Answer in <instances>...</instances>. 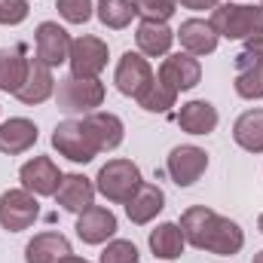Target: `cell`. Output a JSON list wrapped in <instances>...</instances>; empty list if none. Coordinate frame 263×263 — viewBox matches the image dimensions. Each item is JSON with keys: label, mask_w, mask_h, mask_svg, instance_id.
Wrapping results in <instances>:
<instances>
[{"label": "cell", "mask_w": 263, "mask_h": 263, "mask_svg": "<svg viewBox=\"0 0 263 263\" xmlns=\"http://www.w3.org/2000/svg\"><path fill=\"white\" fill-rule=\"evenodd\" d=\"M28 55L22 46H0V89L3 92H18V86L25 83L28 73Z\"/></svg>", "instance_id": "obj_23"}, {"label": "cell", "mask_w": 263, "mask_h": 263, "mask_svg": "<svg viewBox=\"0 0 263 263\" xmlns=\"http://www.w3.org/2000/svg\"><path fill=\"white\" fill-rule=\"evenodd\" d=\"M55 104L59 110L65 114H92L95 107L104 104V83L95 77V80H86V77H65L59 80V89H55Z\"/></svg>", "instance_id": "obj_5"}, {"label": "cell", "mask_w": 263, "mask_h": 263, "mask_svg": "<svg viewBox=\"0 0 263 263\" xmlns=\"http://www.w3.org/2000/svg\"><path fill=\"white\" fill-rule=\"evenodd\" d=\"M114 233H117V214L110 208L92 205L77 217V236L86 245H104L107 239H114Z\"/></svg>", "instance_id": "obj_14"}, {"label": "cell", "mask_w": 263, "mask_h": 263, "mask_svg": "<svg viewBox=\"0 0 263 263\" xmlns=\"http://www.w3.org/2000/svg\"><path fill=\"white\" fill-rule=\"evenodd\" d=\"M135 43H138L141 55L159 59V55H168V49H172V43H175V31H172L165 22L141 18V25H138V31H135Z\"/></svg>", "instance_id": "obj_18"}, {"label": "cell", "mask_w": 263, "mask_h": 263, "mask_svg": "<svg viewBox=\"0 0 263 263\" xmlns=\"http://www.w3.org/2000/svg\"><path fill=\"white\" fill-rule=\"evenodd\" d=\"M62 178H65V175L59 172V165H55L49 156H34V159H28V162L18 168L22 187H25L28 193H34V196H55Z\"/></svg>", "instance_id": "obj_12"}, {"label": "cell", "mask_w": 263, "mask_h": 263, "mask_svg": "<svg viewBox=\"0 0 263 263\" xmlns=\"http://www.w3.org/2000/svg\"><path fill=\"white\" fill-rule=\"evenodd\" d=\"M52 147L65 159L77 162V165H86V162H92L101 153L98 138H95V132H92L86 117L83 120H65V123H59L55 132H52Z\"/></svg>", "instance_id": "obj_3"}, {"label": "cell", "mask_w": 263, "mask_h": 263, "mask_svg": "<svg viewBox=\"0 0 263 263\" xmlns=\"http://www.w3.org/2000/svg\"><path fill=\"white\" fill-rule=\"evenodd\" d=\"M162 208H165V193L156 184H141L138 193L126 202V214H129L132 223H138V227L150 223Z\"/></svg>", "instance_id": "obj_19"}, {"label": "cell", "mask_w": 263, "mask_h": 263, "mask_svg": "<svg viewBox=\"0 0 263 263\" xmlns=\"http://www.w3.org/2000/svg\"><path fill=\"white\" fill-rule=\"evenodd\" d=\"M34 40H37V59L46 62L49 67H59L67 62L70 55V34L59 22H40L37 31H34Z\"/></svg>", "instance_id": "obj_13"}, {"label": "cell", "mask_w": 263, "mask_h": 263, "mask_svg": "<svg viewBox=\"0 0 263 263\" xmlns=\"http://www.w3.org/2000/svg\"><path fill=\"white\" fill-rule=\"evenodd\" d=\"M86 120H89V126H92V132H95L101 150H117V147L123 144V138H126V126H123V120H120L117 114L92 110V114H86Z\"/></svg>", "instance_id": "obj_26"}, {"label": "cell", "mask_w": 263, "mask_h": 263, "mask_svg": "<svg viewBox=\"0 0 263 263\" xmlns=\"http://www.w3.org/2000/svg\"><path fill=\"white\" fill-rule=\"evenodd\" d=\"M165 168H168V178L178 187H193L208 168V153L196 144H181V147H175L168 153Z\"/></svg>", "instance_id": "obj_11"}, {"label": "cell", "mask_w": 263, "mask_h": 263, "mask_svg": "<svg viewBox=\"0 0 263 263\" xmlns=\"http://www.w3.org/2000/svg\"><path fill=\"white\" fill-rule=\"evenodd\" d=\"M55 9L62 12V18L70 22V25H86L92 18V12H95L92 0H59Z\"/></svg>", "instance_id": "obj_31"}, {"label": "cell", "mask_w": 263, "mask_h": 263, "mask_svg": "<svg viewBox=\"0 0 263 263\" xmlns=\"http://www.w3.org/2000/svg\"><path fill=\"white\" fill-rule=\"evenodd\" d=\"M95 184L86 178V175H65L59 190H55V202L65 208V211H73V214H83L86 208L95 205Z\"/></svg>", "instance_id": "obj_16"}, {"label": "cell", "mask_w": 263, "mask_h": 263, "mask_svg": "<svg viewBox=\"0 0 263 263\" xmlns=\"http://www.w3.org/2000/svg\"><path fill=\"white\" fill-rule=\"evenodd\" d=\"M175 101H178V95H175L168 86H162L159 80H153L150 89L138 98V104H141L147 114H165L168 107H175Z\"/></svg>", "instance_id": "obj_28"}, {"label": "cell", "mask_w": 263, "mask_h": 263, "mask_svg": "<svg viewBox=\"0 0 263 263\" xmlns=\"http://www.w3.org/2000/svg\"><path fill=\"white\" fill-rule=\"evenodd\" d=\"M67 254H73V251H70V242L62 233H40L28 242L25 263H59Z\"/></svg>", "instance_id": "obj_21"}, {"label": "cell", "mask_w": 263, "mask_h": 263, "mask_svg": "<svg viewBox=\"0 0 263 263\" xmlns=\"http://www.w3.org/2000/svg\"><path fill=\"white\" fill-rule=\"evenodd\" d=\"M181 233H184L187 245L208 251V254H217V257H233L245 245L242 227L205 205H190L181 214Z\"/></svg>", "instance_id": "obj_1"}, {"label": "cell", "mask_w": 263, "mask_h": 263, "mask_svg": "<svg viewBox=\"0 0 263 263\" xmlns=\"http://www.w3.org/2000/svg\"><path fill=\"white\" fill-rule=\"evenodd\" d=\"M175 37L181 40V46L190 52V55H211L217 49V31L211 28V22L205 18H187L181 22V28L175 31Z\"/></svg>", "instance_id": "obj_17"}, {"label": "cell", "mask_w": 263, "mask_h": 263, "mask_svg": "<svg viewBox=\"0 0 263 263\" xmlns=\"http://www.w3.org/2000/svg\"><path fill=\"white\" fill-rule=\"evenodd\" d=\"M251 263H263V251H257V254H254V260Z\"/></svg>", "instance_id": "obj_35"}, {"label": "cell", "mask_w": 263, "mask_h": 263, "mask_svg": "<svg viewBox=\"0 0 263 263\" xmlns=\"http://www.w3.org/2000/svg\"><path fill=\"white\" fill-rule=\"evenodd\" d=\"M59 263H89V260H83V257H77V254H67V257H62Z\"/></svg>", "instance_id": "obj_34"}, {"label": "cell", "mask_w": 263, "mask_h": 263, "mask_svg": "<svg viewBox=\"0 0 263 263\" xmlns=\"http://www.w3.org/2000/svg\"><path fill=\"white\" fill-rule=\"evenodd\" d=\"M37 144V126L25 117H12L0 126V153L18 156Z\"/></svg>", "instance_id": "obj_20"}, {"label": "cell", "mask_w": 263, "mask_h": 263, "mask_svg": "<svg viewBox=\"0 0 263 263\" xmlns=\"http://www.w3.org/2000/svg\"><path fill=\"white\" fill-rule=\"evenodd\" d=\"M178 6H184V9H214L220 0H175Z\"/></svg>", "instance_id": "obj_33"}, {"label": "cell", "mask_w": 263, "mask_h": 263, "mask_svg": "<svg viewBox=\"0 0 263 263\" xmlns=\"http://www.w3.org/2000/svg\"><path fill=\"white\" fill-rule=\"evenodd\" d=\"M95 15L101 18L104 28L123 31V28L132 25V18L138 15V9H135V0H98L95 3Z\"/></svg>", "instance_id": "obj_27"}, {"label": "cell", "mask_w": 263, "mask_h": 263, "mask_svg": "<svg viewBox=\"0 0 263 263\" xmlns=\"http://www.w3.org/2000/svg\"><path fill=\"white\" fill-rule=\"evenodd\" d=\"M257 227H260V233H263V214H260V217H257Z\"/></svg>", "instance_id": "obj_36"}, {"label": "cell", "mask_w": 263, "mask_h": 263, "mask_svg": "<svg viewBox=\"0 0 263 263\" xmlns=\"http://www.w3.org/2000/svg\"><path fill=\"white\" fill-rule=\"evenodd\" d=\"M211 28L217 37L242 40L248 46L263 43V6H242V3H217L211 9Z\"/></svg>", "instance_id": "obj_2"}, {"label": "cell", "mask_w": 263, "mask_h": 263, "mask_svg": "<svg viewBox=\"0 0 263 263\" xmlns=\"http://www.w3.org/2000/svg\"><path fill=\"white\" fill-rule=\"evenodd\" d=\"M260 6H263V0H260Z\"/></svg>", "instance_id": "obj_37"}, {"label": "cell", "mask_w": 263, "mask_h": 263, "mask_svg": "<svg viewBox=\"0 0 263 263\" xmlns=\"http://www.w3.org/2000/svg\"><path fill=\"white\" fill-rule=\"evenodd\" d=\"M55 92V77H52V67L40 59H31L28 62V73H25V83L18 86L15 98L22 104H43L49 95Z\"/></svg>", "instance_id": "obj_15"}, {"label": "cell", "mask_w": 263, "mask_h": 263, "mask_svg": "<svg viewBox=\"0 0 263 263\" xmlns=\"http://www.w3.org/2000/svg\"><path fill=\"white\" fill-rule=\"evenodd\" d=\"M138 260H141V254H138V248L132 245L129 239H114L101 251V260L98 263H138Z\"/></svg>", "instance_id": "obj_29"}, {"label": "cell", "mask_w": 263, "mask_h": 263, "mask_svg": "<svg viewBox=\"0 0 263 263\" xmlns=\"http://www.w3.org/2000/svg\"><path fill=\"white\" fill-rule=\"evenodd\" d=\"M141 168L132 162V159H110L107 165H101L98 178H95V190L107 202H117V205H126L138 187H141Z\"/></svg>", "instance_id": "obj_4"}, {"label": "cell", "mask_w": 263, "mask_h": 263, "mask_svg": "<svg viewBox=\"0 0 263 263\" xmlns=\"http://www.w3.org/2000/svg\"><path fill=\"white\" fill-rule=\"evenodd\" d=\"M187 248V239L181 233V223H159L150 230V251L159 260H178Z\"/></svg>", "instance_id": "obj_24"}, {"label": "cell", "mask_w": 263, "mask_h": 263, "mask_svg": "<svg viewBox=\"0 0 263 263\" xmlns=\"http://www.w3.org/2000/svg\"><path fill=\"white\" fill-rule=\"evenodd\" d=\"M233 141L248 153H263V107L245 110L233 123Z\"/></svg>", "instance_id": "obj_25"}, {"label": "cell", "mask_w": 263, "mask_h": 263, "mask_svg": "<svg viewBox=\"0 0 263 263\" xmlns=\"http://www.w3.org/2000/svg\"><path fill=\"white\" fill-rule=\"evenodd\" d=\"M156 80L162 86H168L175 95L181 92H190L193 86H199L202 80V67H199V59L190 55V52H175V55H165V62L156 70Z\"/></svg>", "instance_id": "obj_9"}, {"label": "cell", "mask_w": 263, "mask_h": 263, "mask_svg": "<svg viewBox=\"0 0 263 263\" xmlns=\"http://www.w3.org/2000/svg\"><path fill=\"white\" fill-rule=\"evenodd\" d=\"M135 9L141 18H153V22H168L178 9L175 0H135Z\"/></svg>", "instance_id": "obj_30"}, {"label": "cell", "mask_w": 263, "mask_h": 263, "mask_svg": "<svg viewBox=\"0 0 263 263\" xmlns=\"http://www.w3.org/2000/svg\"><path fill=\"white\" fill-rule=\"evenodd\" d=\"M178 126L187 135H211L217 129V107L211 101H187L178 114Z\"/></svg>", "instance_id": "obj_22"}, {"label": "cell", "mask_w": 263, "mask_h": 263, "mask_svg": "<svg viewBox=\"0 0 263 263\" xmlns=\"http://www.w3.org/2000/svg\"><path fill=\"white\" fill-rule=\"evenodd\" d=\"M28 12H31L28 0H0V25H6V28L22 25L28 18Z\"/></svg>", "instance_id": "obj_32"}, {"label": "cell", "mask_w": 263, "mask_h": 263, "mask_svg": "<svg viewBox=\"0 0 263 263\" xmlns=\"http://www.w3.org/2000/svg\"><path fill=\"white\" fill-rule=\"evenodd\" d=\"M236 95L245 101H257L263 98V43L245 46L236 55Z\"/></svg>", "instance_id": "obj_7"}, {"label": "cell", "mask_w": 263, "mask_h": 263, "mask_svg": "<svg viewBox=\"0 0 263 263\" xmlns=\"http://www.w3.org/2000/svg\"><path fill=\"white\" fill-rule=\"evenodd\" d=\"M153 80H156V73H153L150 62L141 52H123V59L117 65V73H114V83H117V89L123 95H129V98L138 101L150 89Z\"/></svg>", "instance_id": "obj_10"}, {"label": "cell", "mask_w": 263, "mask_h": 263, "mask_svg": "<svg viewBox=\"0 0 263 263\" xmlns=\"http://www.w3.org/2000/svg\"><path fill=\"white\" fill-rule=\"evenodd\" d=\"M40 217V205L34 193H28L25 187L22 190H6L0 196V227L9 230V233H22L28 230L34 220Z\"/></svg>", "instance_id": "obj_8"}, {"label": "cell", "mask_w": 263, "mask_h": 263, "mask_svg": "<svg viewBox=\"0 0 263 263\" xmlns=\"http://www.w3.org/2000/svg\"><path fill=\"white\" fill-rule=\"evenodd\" d=\"M67 65H70V73H73V77L95 80V77L107 67V43H104L101 37H92V34H83V37L70 40Z\"/></svg>", "instance_id": "obj_6"}]
</instances>
